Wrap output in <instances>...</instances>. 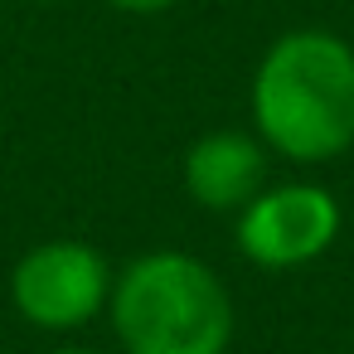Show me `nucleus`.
Here are the masks:
<instances>
[{"label": "nucleus", "mask_w": 354, "mask_h": 354, "mask_svg": "<svg viewBox=\"0 0 354 354\" xmlns=\"http://www.w3.org/2000/svg\"><path fill=\"white\" fill-rule=\"evenodd\" d=\"M339 199L325 185L291 180L262 189L243 214H238V252L262 267V272H296L320 262L335 238H339Z\"/></svg>", "instance_id": "20e7f679"}, {"label": "nucleus", "mask_w": 354, "mask_h": 354, "mask_svg": "<svg viewBox=\"0 0 354 354\" xmlns=\"http://www.w3.org/2000/svg\"><path fill=\"white\" fill-rule=\"evenodd\" d=\"M39 6H49V0H39Z\"/></svg>", "instance_id": "6e6552de"}, {"label": "nucleus", "mask_w": 354, "mask_h": 354, "mask_svg": "<svg viewBox=\"0 0 354 354\" xmlns=\"http://www.w3.org/2000/svg\"><path fill=\"white\" fill-rule=\"evenodd\" d=\"M248 112L257 141L291 165H325L354 146V49L330 30H286L257 59Z\"/></svg>", "instance_id": "f257e3e1"}, {"label": "nucleus", "mask_w": 354, "mask_h": 354, "mask_svg": "<svg viewBox=\"0 0 354 354\" xmlns=\"http://www.w3.org/2000/svg\"><path fill=\"white\" fill-rule=\"evenodd\" d=\"M107 320L127 354H228L238 330L223 277L180 248L131 257L112 281Z\"/></svg>", "instance_id": "f03ea898"}, {"label": "nucleus", "mask_w": 354, "mask_h": 354, "mask_svg": "<svg viewBox=\"0 0 354 354\" xmlns=\"http://www.w3.org/2000/svg\"><path fill=\"white\" fill-rule=\"evenodd\" d=\"M112 10H127V15H160V10H170L175 0H107Z\"/></svg>", "instance_id": "423d86ee"}, {"label": "nucleus", "mask_w": 354, "mask_h": 354, "mask_svg": "<svg viewBox=\"0 0 354 354\" xmlns=\"http://www.w3.org/2000/svg\"><path fill=\"white\" fill-rule=\"evenodd\" d=\"M112 262L78 238H49L35 243L15 272H10V301L20 310L25 325L35 330H83L88 320H97L112 301Z\"/></svg>", "instance_id": "7ed1b4c3"}, {"label": "nucleus", "mask_w": 354, "mask_h": 354, "mask_svg": "<svg viewBox=\"0 0 354 354\" xmlns=\"http://www.w3.org/2000/svg\"><path fill=\"white\" fill-rule=\"evenodd\" d=\"M180 180L199 209L243 214L267 189V146L257 141V131H233V127L204 131L189 141L180 160Z\"/></svg>", "instance_id": "39448f33"}, {"label": "nucleus", "mask_w": 354, "mask_h": 354, "mask_svg": "<svg viewBox=\"0 0 354 354\" xmlns=\"http://www.w3.org/2000/svg\"><path fill=\"white\" fill-rule=\"evenodd\" d=\"M49 354H97V349H49Z\"/></svg>", "instance_id": "0eeeda50"}]
</instances>
